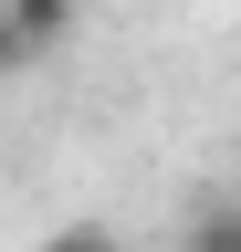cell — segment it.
Returning a JSON list of instances; mask_svg holds the SVG:
<instances>
[{
	"label": "cell",
	"instance_id": "3",
	"mask_svg": "<svg viewBox=\"0 0 241 252\" xmlns=\"http://www.w3.org/2000/svg\"><path fill=\"white\" fill-rule=\"evenodd\" d=\"M42 252H126V231H105V220H63Z\"/></svg>",
	"mask_w": 241,
	"mask_h": 252
},
{
	"label": "cell",
	"instance_id": "2",
	"mask_svg": "<svg viewBox=\"0 0 241 252\" xmlns=\"http://www.w3.org/2000/svg\"><path fill=\"white\" fill-rule=\"evenodd\" d=\"M178 252H241V200L231 189H210V200L178 210Z\"/></svg>",
	"mask_w": 241,
	"mask_h": 252
},
{
	"label": "cell",
	"instance_id": "1",
	"mask_svg": "<svg viewBox=\"0 0 241 252\" xmlns=\"http://www.w3.org/2000/svg\"><path fill=\"white\" fill-rule=\"evenodd\" d=\"M74 21H84V0H0V53L32 74V63H53L74 42Z\"/></svg>",
	"mask_w": 241,
	"mask_h": 252
}]
</instances>
